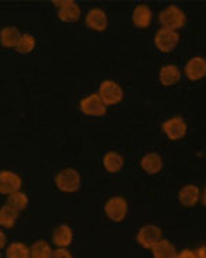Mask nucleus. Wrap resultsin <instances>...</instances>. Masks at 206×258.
Masks as SVG:
<instances>
[{"instance_id":"nucleus-26","label":"nucleus","mask_w":206,"mask_h":258,"mask_svg":"<svg viewBox=\"0 0 206 258\" xmlns=\"http://www.w3.org/2000/svg\"><path fill=\"white\" fill-rule=\"evenodd\" d=\"M51 258H72V255L67 248H57L55 251H53Z\"/></svg>"},{"instance_id":"nucleus-24","label":"nucleus","mask_w":206,"mask_h":258,"mask_svg":"<svg viewBox=\"0 0 206 258\" xmlns=\"http://www.w3.org/2000/svg\"><path fill=\"white\" fill-rule=\"evenodd\" d=\"M6 258H30V247L23 243H12L7 247Z\"/></svg>"},{"instance_id":"nucleus-5","label":"nucleus","mask_w":206,"mask_h":258,"mask_svg":"<svg viewBox=\"0 0 206 258\" xmlns=\"http://www.w3.org/2000/svg\"><path fill=\"white\" fill-rule=\"evenodd\" d=\"M160 240H163L161 229L156 224H147L143 226L137 233V243L145 250H151Z\"/></svg>"},{"instance_id":"nucleus-4","label":"nucleus","mask_w":206,"mask_h":258,"mask_svg":"<svg viewBox=\"0 0 206 258\" xmlns=\"http://www.w3.org/2000/svg\"><path fill=\"white\" fill-rule=\"evenodd\" d=\"M129 212V205L126 199L122 196H113L105 205V213L112 222L120 223L126 219V215Z\"/></svg>"},{"instance_id":"nucleus-17","label":"nucleus","mask_w":206,"mask_h":258,"mask_svg":"<svg viewBox=\"0 0 206 258\" xmlns=\"http://www.w3.org/2000/svg\"><path fill=\"white\" fill-rule=\"evenodd\" d=\"M181 79V71L177 65H164L160 70V82L164 86H174Z\"/></svg>"},{"instance_id":"nucleus-14","label":"nucleus","mask_w":206,"mask_h":258,"mask_svg":"<svg viewBox=\"0 0 206 258\" xmlns=\"http://www.w3.org/2000/svg\"><path fill=\"white\" fill-rule=\"evenodd\" d=\"M72 229L68 224H60L53 233V243H54L58 248H67L71 243H72Z\"/></svg>"},{"instance_id":"nucleus-22","label":"nucleus","mask_w":206,"mask_h":258,"mask_svg":"<svg viewBox=\"0 0 206 258\" xmlns=\"http://www.w3.org/2000/svg\"><path fill=\"white\" fill-rule=\"evenodd\" d=\"M17 217H19V212L5 205L0 209V226L6 227V229H12L17 222Z\"/></svg>"},{"instance_id":"nucleus-20","label":"nucleus","mask_w":206,"mask_h":258,"mask_svg":"<svg viewBox=\"0 0 206 258\" xmlns=\"http://www.w3.org/2000/svg\"><path fill=\"white\" fill-rule=\"evenodd\" d=\"M124 165L123 157L119 153H115V151H109L108 154H105L103 157V167L105 169L110 172V174H116L119 172Z\"/></svg>"},{"instance_id":"nucleus-15","label":"nucleus","mask_w":206,"mask_h":258,"mask_svg":"<svg viewBox=\"0 0 206 258\" xmlns=\"http://www.w3.org/2000/svg\"><path fill=\"white\" fill-rule=\"evenodd\" d=\"M140 165L148 175H156L163 169V158L157 153H148L141 158Z\"/></svg>"},{"instance_id":"nucleus-3","label":"nucleus","mask_w":206,"mask_h":258,"mask_svg":"<svg viewBox=\"0 0 206 258\" xmlns=\"http://www.w3.org/2000/svg\"><path fill=\"white\" fill-rule=\"evenodd\" d=\"M97 95L100 96L105 105L113 106L122 102V99H123V89L115 81H103L100 86H99Z\"/></svg>"},{"instance_id":"nucleus-16","label":"nucleus","mask_w":206,"mask_h":258,"mask_svg":"<svg viewBox=\"0 0 206 258\" xmlns=\"http://www.w3.org/2000/svg\"><path fill=\"white\" fill-rule=\"evenodd\" d=\"M152 19V13L150 10V7L145 5H138L134 10H133V16L131 20L133 24L137 28H147L150 26Z\"/></svg>"},{"instance_id":"nucleus-23","label":"nucleus","mask_w":206,"mask_h":258,"mask_svg":"<svg viewBox=\"0 0 206 258\" xmlns=\"http://www.w3.org/2000/svg\"><path fill=\"white\" fill-rule=\"evenodd\" d=\"M28 205V198L26 194H23V192H14L12 195H9L7 198V206H10V208H13L14 210H17V212H21V210H24L27 208Z\"/></svg>"},{"instance_id":"nucleus-9","label":"nucleus","mask_w":206,"mask_h":258,"mask_svg":"<svg viewBox=\"0 0 206 258\" xmlns=\"http://www.w3.org/2000/svg\"><path fill=\"white\" fill-rule=\"evenodd\" d=\"M21 188V178L12 171H0V194L12 195Z\"/></svg>"},{"instance_id":"nucleus-6","label":"nucleus","mask_w":206,"mask_h":258,"mask_svg":"<svg viewBox=\"0 0 206 258\" xmlns=\"http://www.w3.org/2000/svg\"><path fill=\"white\" fill-rule=\"evenodd\" d=\"M179 42V34L177 31L161 28L156 33L154 37V44L161 52H171L175 49Z\"/></svg>"},{"instance_id":"nucleus-7","label":"nucleus","mask_w":206,"mask_h":258,"mask_svg":"<svg viewBox=\"0 0 206 258\" xmlns=\"http://www.w3.org/2000/svg\"><path fill=\"white\" fill-rule=\"evenodd\" d=\"M53 5L58 7V17L64 23H75L81 17V7L76 5L74 0H64V2H57L53 0Z\"/></svg>"},{"instance_id":"nucleus-11","label":"nucleus","mask_w":206,"mask_h":258,"mask_svg":"<svg viewBox=\"0 0 206 258\" xmlns=\"http://www.w3.org/2000/svg\"><path fill=\"white\" fill-rule=\"evenodd\" d=\"M185 75L189 81H199L206 77V59L202 56H193L185 65Z\"/></svg>"},{"instance_id":"nucleus-29","label":"nucleus","mask_w":206,"mask_h":258,"mask_svg":"<svg viewBox=\"0 0 206 258\" xmlns=\"http://www.w3.org/2000/svg\"><path fill=\"white\" fill-rule=\"evenodd\" d=\"M6 241H7V238H6V234L3 233V231L0 230V250L6 245Z\"/></svg>"},{"instance_id":"nucleus-8","label":"nucleus","mask_w":206,"mask_h":258,"mask_svg":"<svg viewBox=\"0 0 206 258\" xmlns=\"http://www.w3.org/2000/svg\"><path fill=\"white\" fill-rule=\"evenodd\" d=\"M79 107L83 114L92 116V117H100L106 113V105L103 103V100L97 93H92L88 98L82 99Z\"/></svg>"},{"instance_id":"nucleus-1","label":"nucleus","mask_w":206,"mask_h":258,"mask_svg":"<svg viewBox=\"0 0 206 258\" xmlns=\"http://www.w3.org/2000/svg\"><path fill=\"white\" fill-rule=\"evenodd\" d=\"M160 23L163 28H167V30H172V31H177L179 28H182L185 26L186 17L184 12L177 6H168L165 7L164 10L160 13Z\"/></svg>"},{"instance_id":"nucleus-12","label":"nucleus","mask_w":206,"mask_h":258,"mask_svg":"<svg viewBox=\"0 0 206 258\" xmlns=\"http://www.w3.org/2000/svg\"><path fill=\"white\" fill-rule=\"evenodd\" d=\"M86 26L90 30H95V31H105L108 28V17L103 10L100 9H92L86 14V19H85Z\"/></svg>"},{"instance_id":"nucleus-27","label":"nucleus","mask_w":206,"mask_h":258,"mask_svg":"<svg viewBox=\"0 0 206 258\" xmlns=\"http://www.w3.org/2000/svg\"><path fill=\"white\" fill-rule=\"evenodd\" d=\"M177 258H198V255H196V252L192 251V250L185 248V250H182V251L178 252Z\"/></svg>"},{"instance_id":"nucleus-30","label":"nucleus","mask_w":206,"mask_h":258,"mask_svg":"<svg viewBox=\"0 0 206 258\" xmlns=\"http://www.w3.org/2000/svg\"><path fill=\"white\" fill-rule=\"evenodd\" d=\"M202 202H203V205L206 206V188L205 190H203V195H202Z\"/></svg>"},{"instance_id":"nucleus-18","label":"nucleus","mask_w":206,"mask_h":258,"mask_svg":"<svg viewBox=\"0 0 206 258\" xmlns=\"http://www.w3.org/2000/svg\"><path fill=\"white\" fill-rule=\"evenodd\" d=\"M152 257L154 258H177L178 251L175 248V245L172 244L168 240H160L157 244L151 248Z\"/></svg>"},{"instance_id":"nucleus-2","label":"nucleus","mask_w":206,"mask_h":258,"mask_svg":"<svg viewBox=\"0 0 206 258\" xmlns=\"http://www.w3.org/2000/svg\"><path fill=\"white\" fill-rule=\"evenodd\" d=\"M55 185L62 192H76L81 188V175L74 168H65L55 176Z\"/></svg>"},{"instance_id":"nucleus-21","label":"nucleus","mask_w":206,"mask_h":258,"mask_svg":"<svg viewBox=\"0 0 206 258\" xmlns=\"http://www.w3.org/2000/svg\"><path fill=\"white\" fill-rule=\"evenodd\" d=\"M53 257V248L51 245L44 241V240H38L34 244L30 247V258H51Z\"/></svg>"},{"instance_id":"nucleus-13","label":"nucleus","mask_w":206,"mask_h":258,"mask_svg":"<svg viewBox=\"0 0 206 258\" xmlns=\"http://www.w3.org/2000/svg\"><path fill=\"white\" fill-rule=\"evenodd\" d=\"M200 190L196 185H185L179 190L178 199L186 208H193L196 203L199 202Z\"/></svg>"},{"instance_id":"nucleus-28","label":"nucleus","mask_w":206,"mask_h":258,"mask_svg":"<svg viewBox=\"0 0 206 258\" xmlns=\"http://www.w3.org/2000/svg\"><path fill=\"white\" fill-rule=\"evenodd\" d=\"M196 255H198V258H206V243L205 244H202L199 247V248H198V250H196Z\"/></svg>"},{"instance_id":"nucleus-31","label":"nucleus","mask_w":206,"mask_h":258,"mask_svg":"<svg viewBox=\"0 0 206 258\" xmlns=\"http://www.w3.org/2000/svg\"><path fill=\"white\" fill-rule=\"evenodd\" d=\"M0 258H2V252H0Z\"/></svg>"},{"instance_id":"nucleus-10","label":"nucleus","mask_w":206,"mask_h":258,"mask_svg":"<svg viewBox=\"0 0 206 258\" xmlns=\"http://www.w3.org/2000/svg\"><path fill=\"white\" fill-rule=\"evenodd\" d=\"M163 132L170 140H181L186 134V123L182 117H172L163 124Z\"/></svg>"},{"instance_id":"nucleus-19","label":"nucleus","mask_w":206,"mask_h":258,"mask_svg":"<svg viewBox=\"0 0 206 258\" xmlns=\"http://www.w3.org/2000/svg\"><path fill=\"white\" fill-rule=\"evenodd\" d=\"M20 31L17 27H5L0 31V44L6 48H16L20 41Z\"/></svg>"},{"instance_id":"nucleus-25","label":"nucleus","mask_w":206,"mask_h":258,"mask_svg":"<svg viewBox=\"0 0 206 258\" xmlns=\"http://www.w3.org/2000/svg\"><path fill=\"white\" fill-rule=\"evenodd\" d=\"M35 48V38L31 34H23L20 37V41L16 47V51L19 54H23V55H27L30 54L33 49Z\"/></svg>"}]
</instances>
